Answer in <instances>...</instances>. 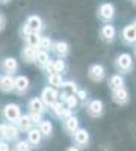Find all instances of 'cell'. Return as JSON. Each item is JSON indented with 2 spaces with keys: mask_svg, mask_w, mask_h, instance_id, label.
Here are the masks:
<instances>
[{
  "mask_svg": "<svg viewBox=\"0 0 136 151\" xmlns=\"http://www.w3.org/2000/svg\"><path fill=\"white\" fill-rule=\"evenodd\" d=\"M44 29V21L40 15H36V14H32L26 18V21H24V24L21 26L20 29V35L21 38H24L26 35L29 33H41Z\"/></svg>",
  "mask_w": 136,
  "mask_h": 151,
  "instance_id": "obj_1",
  "label": "cell"
},
{
  "mask_svg": "<svg viewBox=\"0 0 136 151\" xmlns=\"http://www.w3.org/2000/svg\"><path fill=\"white\" fill-rule=\"evenodd\" d=\"M114 67L118 73H122V74L132 73L133 71V56L130 53H119L114 60Z\"/></svg>",
  "mask_w": 136,
  "mask_h": 151,
  "instance_id": "obj_2",
  "label": "cell"
},
{
  "mask_svg": "<svg viewBox=\"0 0 136 151\" xmlns=\"http://www.w3.org/2000/svg\"><path fill=\"white\" fill-rule=\"evenodd\" d=\"M97 17L104 24H110V21L115 18V6L112 3H109V2L101 3L97 9Z\"/></svg>",
  "mask_w": 136,
  "mask_h": 151,
  "instance_id": "obj_3",
  "label": "cell"
},
{
  "mask_svg": "<svg viewBox=\"0 0 136 151\" xmlns=\"http://www.w3.org/2000/svg\"><path fill=\"white\" fill-rule=\"evenodd\" d=\"M21 115V106L17 103H8L3 106L2 109V116L9 122V124H14Z\"/></svg>",
  "mask_w": 136,
  "mask_h": 151,
  "instance_id": "obj_4",
  "label": "cell"
},
{
  "mask_svg": "<svg viewBox=\"0 0 136 151\" xmlns=\"http://www.w3.org/2000/svg\"><path fill=\"white\" fill-rule=\"evenodd\" d=\"M18 136H20V132L14 124H9V122L0 124V137H2V141L5 142L18 141Z\"/></svg>",
  "mask_w": 136,
  "mask_h": 151,
  "instance_id": "obj_5",
  "label": "cell"
},
{
  "mask_svg": "<svg viewBox=\"0 0 136 151\" xmlns=\"http://www.w3.org/2000/svg\"><path fill=\"white\" fill-rule=\"evenodd\" d=\"M59 89H60L59 91V101H64L65 103L68 97L76 95L79 88H77V83L76 82H73V80H64Z\"/></svg>",
  "mask_w": 136,
  "mask_h": 151,
  "instance_id": "obj_6",
  "label": "cell"
},
{
  "mask_svg": "<svg viewBox=\"0 0 136 151\" xmlns=\"http://www.w3.org/2000/svg\"><path fill=\"white\" fill-rule=\"evenodd\" d=\"M40 98H41V101L44 103V106L48 110V107L53 106L56 101H59V91L55 89V88H52V86H45L42 89V92H41Z\"/></svg>",
  "mask_w": 136,
  "mask_h": 151,
  "instance_id": "obj_7",
  "label": "cell"
},
{
  "mask_svg": "<svg viewBox=\"0 0 136 151\" xmlns=\"http://www.w3.org/2000/svg\"><path fill=\"white\" fill-rule=\"evenodd\" d=\"M86 113L91 116V118H100L104 112V104L101 100H89L88 104H86Z\"/></svg>",
  "mask_w": 136,
  "mask_h": 151,
  "instance_id": "obj_8",
  "label": "cell"
},
{
  "mask_svg": "<svg viewBox=\"0 0 136 151\" xmlns=\"http://www.w3.org/2000/svg\"><path fill=\"white\" fill-rule=\"evenodd\" d=\"M48 110L52 112V115H53L55 118H59V119H65V118H68V116L73 115V110H70V109L65 106L64 101H56L53 106L48 107Z\"/></svg>",
  "mask_w": 136,
  "mask_h": 151,
  "instance_id": "obj_9",
  "label": "cell"
},
{
  "mask_svg": "<svg viewBox=\"0 0 136 151\" xmlns=\"http://www.w3.org/2000/svg\"><path fill=\"white\" fill-rule=\"evenodd\" d=\"M89 139H91L89 132L86 129H82V127H79L73 134V141H74V144H76L77 148H86L89 145Z\"/></svg>",
  "mask_w": 136,
  "mask_h": 151,
  "instance_id": "obj_10",
  "label": "cell"
},
{
  "mask_svg": "<svg viewBox=\"0 0 136 151\" xmlns=\"http://www.w3.org/2000/svg\"><path fill=\"white\" fill-rule=\"evenodd\" d=\"M0 67H2V71L5 73V76H14L18 71V60L12 56H8L5 59H2L0 62Z\"/></svg>",
  "mask_w": 136,
  "mask_h": 151,
  "instance_id": "obj_11",
  "label": "cell"
},
{
  "mask_svg": "<svg viewBox=\"0 0 136 151\" xmlns=\"http://www.w3.org/2000/svg\"><path fill=\"white\" fill-rule=\"evenodd\" d=\"M88 77H89L92 82H95V83L101 82V80L106 77V70H104V67H103L101 64H92V65H89V68H88Z\"/></svg>",
  "mask_w": 136,
  "mask_h": 151,
  "instance_id": "obj_12",
  "label": "cell"
},
{
  "mask_svg": "<svg viewBox=\"0 0 136 151\" xmlns=\"http://www.w3.org/2000/svg\"><path fill=\"white\" fill-rule=\"evenodd\" d=\"M30 88V80L29 77H26V76H17V77H14V91L18 94V95H24Z\"/></svg>",
  "mask_w": 136,
  "mask_h": 151,
  "instance_id": "obj_13",
  "label": "cell"
},
{
  "mask_svg": "<svg viewBox=\"0 0 136 151\" xmlns=\"http://www.w3.org/2000/svg\"><path fill=\"white\" fill-rule=\"evenodd\" d=\"M112 101L119 104V106H126L130 101V92L127 91V88H119L117 91H112Z\"/></svg>",
  "mask_w": 136,
  "mask_h": 151,
  "instance_id": "obj_14",
  "label": "cell"
},
{
  "mask_svg": "<svg viewBox=\"0 0 136 151\" xmlns=\"http://www.w3.org/2000/svg\"><path fill=\"white\" fill-rule=\"evenodd\" d=\"M117 38V29L112 26V24H103L100 29V40L106 44L114 42Z\"/></svg>",
  "mask_w": 136,
  "mask_h": 151,
  "instance_id": "obj_15",
  "label": "cell"
},
{
  "mask_svg": "<svg viewBox=\"0 0 136 151\" xmlns=\"http://www.w3.org/2000/svg\"><path fill=\"white\" fill-rule=\"evenodd\" d=\"M121 41L126 45H135L136 44V29L133 24H127L121 32Z\"/></svg>",
  "mask_w": 136,
  "mask_h": 151,
  "instance_id": "obj_16",
  "label": "cell"
},
{
  "mask_svg": "<svg viewBox=\"0 0 136 151\" xmlns=\"http://www.w3.org/2000/svg\"><path fill=\"white\" fill-rule=\"evenodd\" d=\"M52 52L58 56V59H64L70 55V44L67 41H55L52 45Z\"/></svg>",
  "mask_w": 136,
  "mask_h": 151,
  "instance_id": "obj_17",
  "label": "cell"
},
{
  "mask_svg": "<svg viewBox=\"0 0 136 151\" xmlns=\"http://www.w3.org/2000/svg\"><path fill=\"white\" fill-rule=\"evenodd\" d=\"M36 55H38V48L36 47H30V45H24L21 48V60L24 64H35V59H36Z\"/></svg>",
  "mask_w": 136,
  "mask_h": 151,
  "instance_id": "obj_18",
  "label": "cell"
},
{
  "mask_svg": "<svg viewBox=\"0 0 136 151\" xmlns=\"http://www.w3.org/2000/svg\"><path fill=\"white\" fill-rule=\"evenodd\" d=\"M27 109L29 113H38V115H44L47 112V107L44 106V103L41 101L40 97H33L27 101Z\"/></svg>",
  "mask_w": 136,
  "mask_h": 151,
  "instance_id": "obj_19",
  "label": "cell"
},
{
  "mask_svg": "<svg viewBox=\"0 0 136 151\" xmlns=\"http://www.w3.org/2000/svg\"><path fill=\"white\" fill-rule=\"evenodd\" d=\"M62 125H64L65 133H67V134H70V136H73V134H74V132H76V130L80 127V125H79V118L73 113L71 116H68V118L62 119Z\"/></svg>",
  "mask_w": 136,
  "mask_h": 151,
  "instance_id": "obj_20",
  "label": "cell"
},
{
  "mask_svg": "<svg viewBox=\"0 0 136 151\" xmlns=\"http://www.w3.org/2000/svg\"><path fill=\"white\" fill-rule=\"evenodd\" d=\"M14 125L18 129V132L21 133H26V132H29L30 129H33V125H32V122H30V119H29V115H20V118L14 122Z\"/></svg>",
  "mask_w": 136,
  "mask_h": 151,
  "instance_id": "obj_21",
  "label": "cell"
},
{
  "mask_svg": "<svg viewBox=\"0 0 136 151\" xmlns=\"http://www.w3.org/2000/svg\"><path fill=\"white\" fill-rule=\"evenodd\" d=\"M26 141L29 142L30 147H40V144L42 142V134L40 133V130L36 127H33L27 132V139Z\"/></svg>",
  "mask_w": 136,
  "mask_h": 151,
  "instance_id": "obj_22",
  "label": "cell"
},
{
  "mask_svg": "<svg viewBox=\"0 0 136 151\" xmlns=\"http://www.w3.org/2000/svg\"><path fill=\"white\" fill-rule=\"evenodd\" d=\"M14 91V77L12 76H2L0 77V92L9 94Z\"/></svg>",
  "mask_w": 136,
  "mask_h": 151,
  "instance_id": "obj_23",
  "label": "cell"
},
{
  "mask_svg": "<svg viewBox=\"0 0 136 151\" xmlns=\"http://www.w3.org/2000/svg\"><path fill=\"white\" fill-rule=\"evenodd\" d=\"M107 85H109L110 92H112V91L119 89V88H124L126 86V82H124V77H122L121 74H114V76H110Z\"/></svg>",
  "mask_w": 136,
  "mask_h": 151,
  "instance_id": "obj_24",
  "label": "cell"
},
{
  "mask_svg": "<svg viewBox=\"0 0 136 151\" xmlns=\"http://www.w3.org/2000/svg\"><path fill=\"white\" fill-rule=\"evenodd\" d=\"M50 53H45V52H40L38 50V55H36V59H35V65L38 67L41 71H44L45 65L50 62Z\"/></svg>",
  "mask_w": 136,
  "mask_h": 151,
  "instance_id": "obj_25",
  "label": "cell"
},
{
  "mask_svg": "<svg viewBox=\"0 0 136 151\" xmlns=\"http://www.w3.org/2000/svg\"><path fill=\"white\" fill-rule=\"evenodd\" d=\"M36 129L40 130L42 137H48V136H52V133H53V124L50 121H47V119H42Z\"/></svg>",
  "mask_w": 136,
  "mask_h": 151,
  "instance_id": "obj_26",
  "label": "cell"
},
{
  "mask_svg": "<svg viewBox=\"0 0 136 151\" xmlns=\"http://www.w3.org/2000/svg\"><path fill=\"white\" fill-rule=\"evenodd\" d=\"M24 40V45H30V47H36L38 48V44L41 41V33H29L23 38Z\"/></svg>",
  "mask_w": 136,
  "mask_h": 151,
  "instance_id": "obj_27",
  "label": "cell"
},
{
  "mask_svg": "<svg viewBox=\"0 0 136 151\" xmlns=\"http://www.w3.org/2000/svg\"><path fill=\"white\" fill-rule=\"evenodd\" d=\"M62 82H64V79H62V76L60 74H50V76H47V83H48V86H52V88H55V89H59L60 88V85H62Z\"/></svg>",
  "mask_w": 136,
  "mask_h": 151,
  "instance_id": "obj_28",
  "label": "cell"
},
{
  "mask_svg": "<svg viewBox=\"0 0 136 151\" xmlns=\"http://www.w3.org/2000/svg\"><path fill=\"white\" fill-rule=\"evenodd\" d=\"M52 45H53V41H52L50 36H41V41L38 44V50H40V52L48 53L52 50Z\"/></svg>",
  "mask_w": 136,
  "mask_h": 151,
  "instance_id": "obj_29",
  "label": "cell"
},
{
  "mask_svg": "<svg viewBox=\"0 0 136 151\" xmlns=\"http://www.w3.org/2000/svg\"><path fill=\"white\" fill-rule=\"evenodd\" d=\"M53 65H55L56 74H60V76H62L67 70V64H65L64 59H53Z\"/></svg>",
  "mask_w": 136,
  "mask_h": 151,
  "instance_id": "obj_30",
  "label": "cell"
},
{
  "mask_svg": "<svg viewBox=\"0 0 136 151\" xmlns=\"http://www.w3.org/2000/svg\"><path fill=\"white\" fill-rule=\"evenodd\" d=\"M79 100H77V97L76 95H73V97H68L67 98V101H65V106L70 109V110H74V109H77L79 107Z\"/></svg>",
  "mask_w": 136,
  "mask_h": 151,
  "instance_id": "obj_31",
  "label": "cell"
},
{
  "mask_svg": "<svg viewBox=\"0 0 136 151\" xmlns=\"http://www.w3.org/2000/svg\"><path fill=\"white\" fill-rule=\"evenodd\" d=\"M32 147L29 145V142L26 139H23V141H17L15 144V151H30Z\"/></svg>",
  "mask_w": 136,
  "mask_h": 151,
  "instance_id": "obj_32",
  "label": "cell"
},
{
  "mask_svg": "<svg viewBox=\"0 0 136 151\" xmlns=\"http://www.w3.org/2000/svg\"><path fill=\"white\" fill-rule=\"evenodd\" d=\"M27 115H29V119H30L32 125H36V127H38L40 122L44 119V118H42V115H38V113H27Z\"/></svg>",
  "mask_w": 136,
  "mask_h": 151,
  "instance_id": "obj_33",
  "label": "cell"
},
{
  "mask_svg": "<svg viewBox=\"0 0 136 151\" xmlns=\"http://www.w3.org/2000/svg\"><path fill=\"white\" fill-rule=\"evenodd\" d=\"M76 97H77V100H79V103H85L86 100H88V92H86L85 89H77Z\"/></svg>",
  "mask_w": 136,
  "mask_h": 151,
  "instance_id": "obj_34",
  "label": "cell"
},
{
  "mask_svg": "<svg viewBox=\"0 0 136 151\" xmlns=\"http://www.w3.org/2000/svg\"><path fill=\"white\" fill-rule=\"evenodd\" d=\"M5 27H6V17L3 12H0V32L5 30Z\"/></svg>",
  "mask_w": 136,
  "mask_h": 151,
  "instance_id": "obj_35",
  "label": "cell"
},
{
  "mask_svg": "<svg viewBox=\"0 0 136 151\" xmlns=\"http://www.w3.org/2000/svg\"><path fill=\"white\" fill-rule=\"evenodd\" d=\"M0 151H11V150H9L8 142H5V141H0Z\"/></svg>",
  "mask_w": 136,
  "mask_h": 151,
  "instance_id": "obj_36",
  "label": "cell"
},
{
  "mask_svg": "<svg viewBox=\"0 0 136 151\" xmlns=\"http://www.w3.org/2000/svg\"><path fill=\"white\" fill-rule=\"evenodd\" d=\"M67 151H80V148H77L76 145H73V147H70V148H67Z\"/></svg>",
  "mask_w": 136,
  "mask_h": 151,
  "instance_id": "obj_37",
  "label": "cell"
},
{
  "mask_svg": "<svg viewBox=\"0 0 136 151\" xmlns=\"http://www.w3.org/2000/svg\"><path fill=\"white\" fill-rule=\"evenodd\" d=\"M11 0H0V5H8Z\"/></svg>",
  "mask_w": 136,
  "mask_h": 151,
  "instance_id": "obj_38",
  "label": "cell"
},
{
  "mask_svg": "<svg viewBox=\"0 0 136 151\" xmlns=\"http://www.w3.org/2000/svg\"><path fill=\"white\" fill-rule=\"evenodd\" d=\"M133 53H135V58H136V44L133 45Z\"/></svg>",
  "mask_w": 136,
  "mask_h": 151,
  "instance_id": "obj_39",
  "label": "cell"
},
{
  "mask_svg": "<svg viewBox=\"0 0 136 151\" xmlns=\"http://www.w3.org/2000/svg\"><path fill=\"white\" fill-rule=\"evenodd\" d=\"M132 24H133V27H135V29H136V20H135V21H133V23H132Z\"/></svg>",
  "mask_w": 136,
  "mask_h": 151,
  "instance_id": "obj_40",
  "label": "cell"
},
{
  "mask_svg": "<svg viewBox=\"0 0 136 151\" xmlns=\"http://www.w3.org/2000/svg\"><path fill=\"white\" fill-rule=\"evenodd\" d=\"M132 3H133V5L136 6V0H132Z\"/></svg>",
  "mask_w": 136,
  "mask_h": 151,
  "instance_id": "obj_41",
  "label": "cell"
}]
</instances>
